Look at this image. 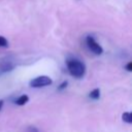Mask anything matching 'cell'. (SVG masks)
<instances>
[{
  "instance_id": "cell-1",
  "label": "cell",
  "mask_w": 132,
  "mask_h": 132,
  "mask_svg": "<svg viewBox=\"0 0 132 132\" xmlns=\"http://www.w3.org/2000/svg\"><path fill=\"white\" fill-rule=\"evenodd\" d=\"M66 65H67V69L69 73L72 76L76 78H80L84 76L86 72V66L81 61L77 59H68L66 61Z\"/></svg>"
},
{
  "instance_id": "cell-2",
  "label": "cell",
  "mask_w": 132,
  "mask_h": 132,
  "mask_svg": "<svg viewBox=\"0 0 132 132\" xmlns=\"http://www.w3.org/2000/svg\"><path fill=\"white\" fill-rule=\"evenodd\" d=\"M53 84V79L48 76L45 75H41V76H37L35 78H33L30 81V87L32 88H42V87H46V86H51Z\"/></svg>"
},
{
  "instance_id": "cell-3",
  "label": "cell",
  "mask_w": 132,
  "mask_h": 132,
  "mask_svg": "<svg viewBox=\"0 0 132 132\" xmlns=\"http://www.w3.org/2000/svg\"><path fill=\"white\" fill-rule=\"evenodd\" d=\"M86 43H87L88 48H89L92 53H94L95 55H101V54L103 53L102 46L94 39V37H92V36H87V38H86Z\"/></svg>"
},
{
  "instance_id": "cell-4",
  "label": "cell",
  "mask_w": 132,
  "mask_h": 132,
  "mask_svg": "<svg viewBox=\"0 0 132 132\" xmlns=\"http://www.w3.org/2000/svg\"><path fill=\"white\" fill-rule=\"evenodd\" d=\"M28 101H29V96H28V95H22V96H20V97L15 100V103H16L18 105L22 106V105H25Z\"/></svg>"
},
{
  "instance_id": "cell-5",
  "label": "cell",
  "mask_w": 132,
  "mask_h": 132,
  "mask_svg": "<svg viewBox=\"0 0 132 132\" xmlns=\"http://www.w3.org/2000/svg\"><path fill=\"white\" fill-rule=\"evenodd\" d=\"M122 120L124 122H126L127 124H131L132 123V112L130 111H126L122 114Z\"/></svg>"
},
{
  "instance_id": "cell-6",
  "label": "cell",
  "mask_w": 132,
  "mask_h": 132,
  "mask_svg": "<svg viewBox=\"0 0 132 132\" xmlns=\"http://www.w3.org/2000/svg\"><path fill=\"white\" fill-rule=\"evenodd\" d=\"M89 97L92 99H99L100 97V90L99 89H94L93 91H91V93L89 94Z\"/></svg>"
},
{
  "instance_id": "cell-7",
  "label": "cell",
  "mask_w": 132,
  "mask_h": 132,
  "mask_svg": "<svg viewBox=\"0 0 132 132\" xmlns=\"http://www.w3.org/2000/svg\"><path fill=\"white\" fill-rule=\"evenodd\" d=\"M8 41L4 36H0V47H7Z\"/></svg>"
},
{
  "instance_id": "cell-8",
  "label": "cell",
  "mask_w": 132,
  "mask_h": 132,
  "mask_svg": "<svg viewBox=\"0 0 132 132\" xmlns=\"http://www.w3.org/2000/svg\"><path fill=\"white\" fill-rule=\"evenodd\" d=\"M125 68H126V70H127V71L131 72V71H132V62H128V63H127V65L125 66Z\"/></svg>"
},
{
  "instance_id": "cell-9",
  "label": "cell",
  "mask_w": 132,
  "mask_h": 132,
  "mask_svg": "<svg viewBox=\"0 0 132 132\" xmlns=\"http://www.w3.org/2000/svg\"><path fill=\"white\" fill-rule=\"evenodd\" d=\"M67 86H68V82H67V81H63V82L58 87V89H59V90H63V89H65Z\"/></svg>"
},
{
  "instance_id": "cell-10",
  "label": "cell",
  "mask_w": 132,
  "mask_h": 132,
  "mask_svg": "<svg viewBox=\"0 0 132 132\" xmlns=\"http://www.w3.org/2000/svg\"><path fill=\"white\" fill-rule=\"evenodd\" d=\"M2 105H3V101H2V100H0V109H1Z\"/></svg>"
}]
</instances>
